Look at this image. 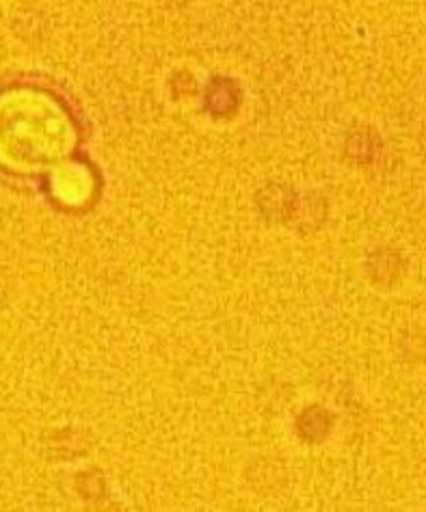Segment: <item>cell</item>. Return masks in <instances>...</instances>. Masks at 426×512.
I'll return each instance as SVG.
<instances>
[{
  "label": "cell",
  "instance_id": "6da1fadb",
  "mask_svg": "<svg viewBox=\"0 0 426 512\" xmlns=\"http://www.w3.org/2000/svg\"><path fill=\"white\" fill-rule=\"evenodd\" d=\"M72 145V121L57 100L31 89L0 96V165L13 171L61 167Z\"/></svg>",
  "mask_w": 426,
  "mask_h": 512
},
{
  "label": "cell",
  "instance_id": "7a4b0ae2",
  "mask_svg": "<svg viewBox=\"0 0 426 512\" xmlns=\"http://www.w3.org/2000/svg\"><path fill=\"white\" fill-rule=\"evenodd\" d=\"M93 180L83 165H61L52 178V191L63 204H83L89 199Z\"/></svg>",
  "mask_w": 426,
  "mask_h": 512
}]
</instances>
